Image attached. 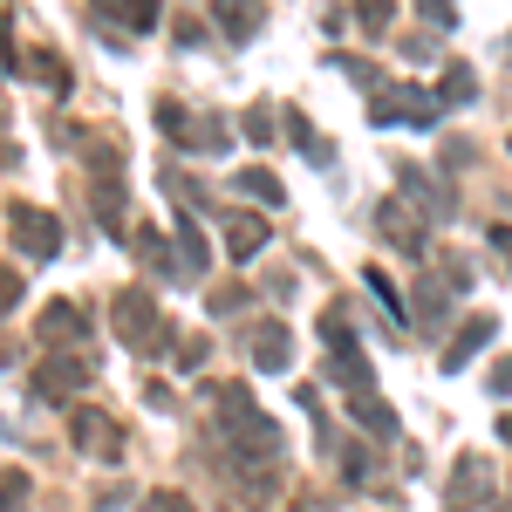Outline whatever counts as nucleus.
Returning a JSON list of instances; mask_svg holds the SVG:
<instances>
[{
  "label": "nucleus",
  "instance_id": "0eeeda50",
  "mask_svg": "<svg viewBox=\"0 0 512 512\" xmlns=\"http://www.w3.org/2000/svg\"><path fill=\"white\" fill-rule=\"evenodd\" d=\"M246 349H253V369H287V349H294V342H287L280 321H253V328H246Z\"/></svg>",
  "mask_w": 512,
  "mask_h": 512
},
{
  "label": "nucleus",
  "instance_id": "20e7f679",
  "mask_svg": "<svg viewBox=\"0 0 512 512\" xmlns=\"http://www.w3.org/2000/svg\"><path fill=\"white\" fill-rule=\"evenodd\" d=\"M82 383H89V355H82V349H55V355L35 369V383H28V390L55 403V396H76Z\"/></svg>",
  "mask_w": 512,
  "mask_h": 512
},
{
  "label": "nucleus",
  "instance_id": "423d86ee",
  "mask_svg": "<svg viewBox=\"0 0 512 512\" xmlns=\"http://www.w3.org/2000/svg\"><path fill=\"white\" fill-rule=\"evenodd\" d=\"M35 335H41V342H76V349H82L89 315H82L76 301H55V308H41V315H35Z\"/></svg>",
  "mask_w": 512,
  "mask_h": 512
},
{
  "label": "nucleus",
  "instance_id": "9d476101",
  "mask_svg": "<svg viewBox=\"0 0 512 512\" xmlns=\"http://www.w3.org/2000/svg\"><path fill=\"white\" fill-rule=\"evenodd\" d=\"M376 226L390 233V246H403V253H424V219H417V212H403V205H383V212H376Z\"/></svg>",
  "mask_w": 512,
  "mask_h": 512
},
{
  "label": "nucleus",
  "instance_id": "6ab92c4d",
  "mask_svg": "<svg viewBox=\"0 0 512 512\" xmlns=\"http://www.w3.org/2000/svg\"><path fill=\"white\" fill-rule=\"evenodd\" d=\"M21 69H35V82H41V89H55V96H62V89H69V69H62V62H55V55H28V62H21Z\"/></svg>",
  "mask_w": 512,
  "mask_h": 512
},
{
  "label": "nucleus",
  "instance_id": "7ed1b4c3",
  "mask_svg": "<svg viewBox=\"0 0 512 512\" xmlns=\"http://www.w3.org/2000/svg\"><path fill=\"white\" fill-rule=\"evenodd\" d=\"M437 110H444V96H431V89H376V103H369V123L376 130H390L396 117H417V123H437Z\"/></svg>",
  "mask_w": 512,
  "mask_h": 512
},
{
  "label": "nucleus",
  "instance_id": "f3484780",
  "mask_svg": "<svg viewBox=\"0 0 512 512\" xmlns=\"http://www.w3.org/2000/svg\"><path fill=\"white\" fill-rule=\"evenodd\" d=\"M233 192L239 198H260V205H280V178H274V171H239Z\"/></svg>",
  "mask_w": 512,
  "mask_h": 512
},
{
  "label": "nucleus",
  "instance_id": "6e6552de",
  "mask_svg": "<svg viewBox=\"0 0 512 512\" xmlns=\"http://www.w3.org/2000/svg\"><path fill=\"white\" fill-rule=\"evenodd\" d=\"M103 21H117V28H130V35H151L158 28V0H89Z\"/></svg>",
  "mask_w": 512,
  "mask_h": 512
},
{
  "label": "nucleus",
  "instance_id": "2eb2a0df",
  "mask_svg": "<svg viewBox=\"0 0 512 512\" xmlns=\"http://www.w3.org/2000/svg\"><path fill=\"white\" fill-rule=\"evenodd\" d=\"M424 198V205H431V219H451V192H444V185H437L431 171H403V198Z\"/></svg>",
  "mask_w": 512,
  "mask_h": 512
},
{
  "label": "nucleus",
  "instance_id": "393cba45",
  "mask_svg": "<svg viewBox=\"0 0 512 512\" xmlns=\"http://www.w3.org/2000/svg\"><path fill=\"white\" fill-rule=\"evenodd\" d=\"M465 96H472V76H465V69H451V82H444V103H465Z\"/></svg>",
  "mask_w": 512,
  "mask_h": 512
},
{
  "label": "nucleus",
  "instance_id": "9b49d317",
  "mask_svg": "<svg viewBox=\"0 0 512 512\" xmlns=\"http://www.w3.org/2000/svg\"><path fill=\"white\" fill-rule=\"evenodd\" d=\"M76 444L82 451H103V458H117V424H110V417H103V410H76Z\"/></svg>",
  "mask_w": 512,
  "mask_h": 512
},
{
  "label": "nucleus",
  "instance_id": "ddd939ff",
  "mask_svg": "<svg viewBox=\"0 0 512 512\" xmlns=\"http://www.w3.org/2000/svg\"><path fill=\"white\" fill-rule=\"evenodd\" d=\"M492 328H499L492 315H472V321H465V335H458V342H451V355H444V369H465V362L492 342Z\"/></svg>",
  "mask_w": 512,
  "mask_h": 512
},
{
  "label": "nucleus",
  "instance_id": "aec40b11",
  "mask_svg": "<svg viewBox=\"0 0 512 512\" xmlns=\"http://www.w3.org/2000/svg\"><path fill=\"white\" fill-rule=\"evenodd\" d=\"M437 315H444V287H437V280H424V287H417V308H410V321H417V328H431Z\"/></svg>",
  "mask_w": 512,
  "mask_h": 512
},
{
  "label": "nucleus",
  "instance_id": "bb28decb",
  "mask_svg": "<svg viewBox=\"0 0 512 512\" xmlns=\"http://www.w3.org/2000/svg\"><path fill=\"white\" fill-rule=\"evenodd\" d=\"M492 390H499V396L512 390V362H499V369H492Z\"/></svg>",
  "mask_w": 512,
  "mask_h": 512
},
{
  "label": "nucleus",
  "instance_id": "4be33fe9",
  "mask_svg": "<svg viewBox=\"0 0 512 512\" xmlns=\"http://www.w3.org/2000/svg\"><path fill=\"white\" fill-rule=\"evenodd\" d=\"M267 123H274V110H267V103H260V110H246V137H253V144H267V137H274Z\"/></svg>",
  "mask_w": 512,
  "mask_h": 512
},
{
  "label": "nucleus",
  "instance_id": "b1692460",
  "mask_svg": "<svg viewBox=\"0 0 512 512\" xmlns=\"http://www.w3.org/2000/svg\"><path fill=\"white\" fill-rule=\"evenodd\" d=\"M151 512H192L185 492H151Z\"/></svg>",
  "mask_w": 512,
  "mask_h": 512
},
{
  "label": "nucleus",
  "instance_id": "f257e3e1",
  "mask_svg": "<svg viewBox=\"0 0 512 512\" xmlns=\"http://www.w3.org/2000/svg\"><path fill=\"white\" fill-rule=\"evenodd\" d=\"M219 424H226L239 458H246V451H253V465H274L280 458V424L246 390H219Z\"/></svg>",
  "mask_w": 512,
  "mask_h": 512
},
{
  "label": "nucleus",
  "instance_id": "f03ea898",
  "mask_svg": "<svg viewBox=\"0 0 512 512\" xmlns=\"http://www.w3.org/2000/svg\"><path fill=\"white\" fill-rule=\"evenodd\" d=\"M117 335H123V342H130L137 355H158L164 342H171V328L158 321L151 294H123V301H117Z\"/></svg>",
  "mask_w": 512,
  "mask_h": 512
},
{
  "label": "nucleus",
  "instance_id": "c85d7f7f",
  "mask_svg": "<svg viewBox=\"0 0 512 512\" xmlns=\"http://www.w3.org/2000/svg\"><path fill=\"white\" fill-rule=\"evenodd\" d=\"M499 437H506V444H512V410H506V417H499Z\"/></svg>",
  "mask_w": 512,
  "mask_h": 512
},
{
  "label": "nucleus",
  "instance_id": "a878e982",
  "mask_svg": "<svg viewBox=\"0 0 512 512\" xmlns=\"http://www.w3.org/2000/svg\"><path fill=\"white\" fill-rule=\"evenodd\" d=\"M239 294H246V287H212V315H233Z\"/></svg>",
  "mask_w": 512,
  "mask_h": 512
},
{
  "label": "nucleus",
  "instance_id": "5701e85b",
  "mask_svg": "<svg viewBox=\"0 0 512 512\" xmlns=\"http://www.w3.org/2000/svg\"><path fill=\"white\" fill-rule=\"evenodd\" d=\"M362 28L383 35V28H390V0H362Z\"/></svg>",
  "mask_w": 512,
  "mask_h": 512
},
{
  "label": "nucleus",
  "instance_id": "1a4fd4ad",
  "mask_svg": "<svg viewBox=\"0 0 512 512\" xmlns=\"http://www.w3.org/2000/svg\"><path fill=\"white\" fill-rule=\"evenodd\" d=\"M485 492H492L485 465H478V458H465V465H458V478H451V506H458V512H485Z\"/></svg>",
  "mask_w": 512,
  "mask_h": 512
},
{
  "label": "nucleus",
  "instance_id": "dca6fc26",
  "mask_svg": "<svg viewBox=\"0 0 512 512\" xmlns=\"http://www.w3.org/2000/svg\"><path fill=\"white\" fill-rule=\"evenodd\" d=\"M349 417H362V424H369V431H376V437H396V417H390V410H383V396H376V390L349 396Z\"/></svg>",
  "mask_w": 512,
  "mask_h": 512
},
{
  "label": "nucleus",
  "instance_id": "39448f33",
  "mask_svg": "<svg viewBox=\"0 0 512 512\" xmlns=\"http://www.w3.org/2000/svg\"><path fill=\"white\" fill-rule=\"evenodd\" d=\"M7 233H14V246H21L28 260H48V253H55V239H62V226H55L48 212H28V205H14V212H7Z\"/></svg>",
  "mask_w": 512,
  "mask_h": 512
},
{
  "label": "nucleus",
  "instance_id": "412c9836",
  "mask_svg": "<svg viewBox=\"0 0 512 512\" xmlns=\"http://www.w3.org/2000/svg\"><path fill=\"white\" fill-rule=\"evenodd\" d=\"M417 14L431 21L437 35H444V28H458V14H451V0H417Z\"/></svg>",
  "mask_w": 512,
  "mask_h": 512
},
{
  "label": "nucleus",
  "instance_id": "4468645a",
  "mask_svg": "<svg viewBox=\"0 0 512 512\" xmlns=\"http://www.w3.org/2000/svg\"><path fill=\"white\" fill-rule=\"evenodd\" d=\"M219 7V21H226V35L246 41V35H260V0H212Z\"/></svg>",
  "mask_w": 512,
  "mask_h": 512
},
{
  "label": "nucleus",
  "instance_id": "cd10ccee",
  "mask_svg": "<svg viewBox=\"0 0 512 512\" xmlns=\"http://www.w3.org/2000/svg\"><path fill=\"white\" fill-rule=\"evenodd\" d=\"M499 253H506V260H512V226H499Z\"/></svg>",
  "mask_w": 512,
  "mask_h": 512
},
{
  "label": "nucleus",
  "instance_id": "f8f14e48",
  "mask_svg": "<svg viewBox=\"0 0 512 512\" xmlns=\"http://www.w3.org/2000/svg\"><path fill=\"white\" fill-rule=\"evenodd\" d=\"M267 219H253V212H239V219H226V253H233V260H253V253H260V246H267Z\"/></svg>",
  "mask_w": 512,
  "mask_h": 512
},
{
  "label": "nucleus",
  "instance_id": "a211bd4d",
  "mask_svg": "<svg viewBox=\"0 0 512 512\" xmlns=\"http://www.w3.org/2000/svg\"><path fill=\"white\" fill-rule=\"evenodd\" d=\"M287 130H294V144L308 151V164H335V151L315 137V123H308V117H287Z\"/></svg>",
  "mask_w": 512,
  "mask_h": 512
}]
</instances>
